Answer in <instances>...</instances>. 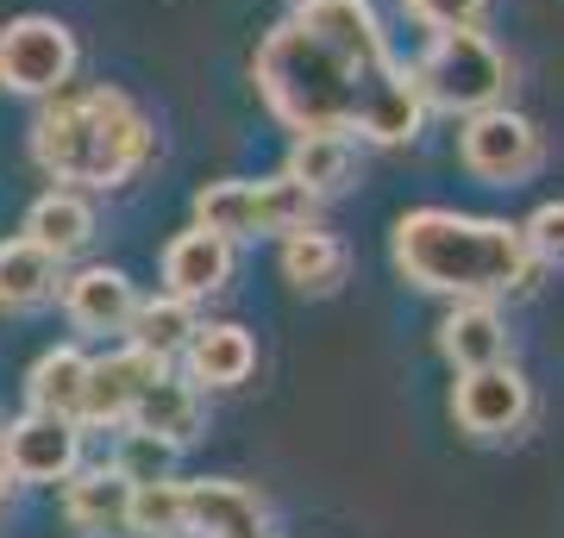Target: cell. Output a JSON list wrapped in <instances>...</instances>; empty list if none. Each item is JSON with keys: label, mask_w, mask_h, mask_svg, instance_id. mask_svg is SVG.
<instances>
[{"label": "cell", "mask_w": 564, "mask_h": 538, "mask_svg": "<svg viewBox=\"0 0 564 538\" xmlns=\"http://www.w3.org/2000/svg\"><path fill=\"white\" fill-rule=\"evenodd\" d=\"M251 81L289 132L414 144L426 125L414 76L389 57L370 0H295V13L258 44Z\"/></svg>", "instance_id": "1"}, {"label": "cell", "mask_w": 564, "mask_h": 538, "mask_svg": "<svg viewBox=\"0 0 564 538\" xmlns=\"http://www.w3.org/2000/svg\"><path fill=\"white\" fill-rule=\"evenodd\" d=\"M389 257L421 295L445 300H496L533 295L545 263L527 251L521 226L484 220V213H452V207H414L389 232Z\"/></svg>", "instance_id": "2"}, {"label": "cell", "mask_w": 564, "mask_h": 538, "mask_svg": "<svg viewBox=\"0 0 564 538\" xmlns=\"http://www.w3.org/2000/svg\"><path fill=\"white\" fill-rule=\"evenodd\" d=\"M158 157V125L126 88L88 81V88H57L39 100L32 120V163L51 182L69 188H126L144 163Z\"/></svg>", "instance_id": "3"}, {"label": "cell", "mask_w": 564, "mask_h": 538, "mask_svg": "<svg viewBox=\"0 0 564 538\" xmlns=\"http://www.w3.org/2000/svg\"><path fill=\"white\" fill-rule=\"evenodd\" d=\"M408 76H414V95H421L426 113H452V120L502 107L508 88H514V69H508L502 44L489 39L484 25H445V32H433Z\"/></svg>", "instance_id": "4"}, {"label": "cell", "mask_w": 564, "mask_h": 538, "mask_svg": "<svg viewBox=\"0 0 564 538\" xmlns=\"http://www.w3.org/2000/svg\"><path fill=\"white\" fill-rule=\"evenodd\" d=\"M321 220V200L307 195L295 176H226V182H207L195 195V226L220 232L226 244L239 239H289L302 226Z\"/></svg>", "instance_id": "5"}, {"label": "cell", "mask_w": 564, "mask_h": 538, "mask_svg": "<svg viewBox=\"0 0 564 538\" xmlns=\"http://www.w3.org/2000/svg\"><path fill=\"white\" fill-rule=\"evenodd\" d=\"M82 44L76 32L51 13H20V20L0 25V88L25 100H44L76 81Z\"/></svg>", "instance_id": "6"}, {"label": "cell", "mask_w": 564, "mask_h": 538, "mask_svg": "<svg viewBox=\"0 0 564 538\" xmlns=\"http://www.w3.org/2000/svg\"><path fill=\"white\" fill-rule=\"evenodd\" d=\"M458 163L477 182H489V188H514V182H527L545 163V139L527 113H514L502 100V107H484V113H464Z\"/></svg>", "instance_id": "7"}, {"label": "cell", "mask_w": 564, "mask_h": 538, "mask_svg": "<svg viewBox=\"0 0 564 538\" xmlns=\"http://www.w3.org/2000/svg\"><path fill=\"white\" fill-rule=\"evenodd\" d=\"M452 419H458L470 439H514L527 419H533V388L514 363H489V370H464L452 388Z\"/></svg>", "instance_id": "8"}, {"label": "cell", "mask_w": 564, "mask_h": 538, "mask_svg": "<svg viewBox=\"0 0 564 538\" xmlns=\"http://www.w3.org/2000/svg\"><path fill=\"white\" fill-rule=\"evenodd\" d=\"M76 458H82V426L69 414H32L13 419L0 432V463L13 482H63L76 476Z\"/></svg>", "instance_id": "9"}, {"label": "cell", "mask_w": 564, "mask_h": 538, "mask_svg": "<svg viewBox=\"0 0 564 538\" xmlns=\"http://www.w3.org/2000/svg\"><path fill=\"white\" fill-rule=\"evenodd\" d=\"M170 370L163 358L126 344V351H107V358H88V376H82V407L76 419H95V426H113V419L132 414V400L144 395V382Z\"/></svg>", "instance_id": "10"}, {"label": "cell", "mask_w": 564, "mask_h": 538, "mask_svg": "<svg viewBox=\"0 0 564 538\" xmlns=\"http://www.w3.org/2000/svg\"><path fill=\"white\" fill-rule=\"evenodd\" d=\"M182 532L270 538V519H263V501L239 482H182Z\"/></svg>", "instance_id": "11"}, {"label": "cell", "mask_w": 564, "mask_h": 538, "mask_svg": "<svg viewBox=\"0 0 564 538\" xmlns=\"http://www.w3.org/2000/svg\"><path fill=\"white\" fill-rule=\"evenodd\" d=\"M132 307H139V288H132V276L113 270V263L76 270V276L63 282V314H69L76 332H95V339L126 332V326H132Z\"/></svg>", "instance_id": "12"}, {"label": "cell", "mask_w": 564, "mask_h": 538, "mask_svg": "<svg viewBox=\"0 0 564 538\" xmlns=\"http://www.w3.org/2000/svg\"><path fill=\"white\" fill-rule=\"evenodd\" d=\"M226 282H232V244H226L220 232L188 226V232L170 239V251H163V288H170V295L207 300V295H220Z\"/></svg>", "instance_id": "13"}, {"label": "cell", "mask_w": 564, "mask_h": 538, "mask_svg": "<svg viewBox=\"0 0 564 538\" xmlns=\"http://www.w3.org/2000/svg\"><path fill=\"white\" fill-rule=\"evenodd\" d=\"M440 358L458 376L508 363V319L496 314V300H452V314L440 319Z\"/></svg>", "instance_id": "14"}, {"label": "cell", "mask_w": 564, "mask_h": 538, "mask_svg": "<svg viewBox=\"0 0 564 538\" xmlns=\"http://www.w3.org/2000/svg\"><path fill=\"white\" fill-rule=\"evenodd\" d=\"M63 519L76 526L82 538H113L126 532V507H132V476L101 463V470H82V476H63Z\"/></svg>", "instance_id": "15"}, {"label": "cell", "mask_w": 564, "mask_h": 538, "mask_svg": "<svg viewBox=\"0 0 564 538\" xmlns=\"http://www.w3.org/2000/svg\"><path fill=\"white\" fill-rule=\"evenodd\" d=\"M132 426L139 432H151V439H163V444H195L202 439V388L188 376H170V370H158V376L144 382V395L132 400Z\"/></svg>", "instance_id": "16"}, {"label": "cell", "mask_w": 564, "mask_h": 538, "mask_svg": "<svg viewBox=\"0 0 564 538\" xmlns=\"http://www.w3.org/2000/svg\"><path fill=\"white\" fill-rule=\"evenodd\" d=\"M182 363L195 388H239L258 370V344L245 326H195V339L182 344Z\"/></svg>", "instance_id": "17"}, {"label": "cell", "mask_w": 564, "mask_h": 538, "mask_svg": "<svg viewBox=\"0 0 564 538\" xmlns=\"http://www.w3.org/2000/svg\"><path fill=\"white\" fill-rule=\"evenodd\" d=\"M20 239L44 244L57 263H69V257H82V251L95 244V207L82 200V188H51V195L32 200Z\"/></svg>", "instance_id": "18"}, {"label": "cell", "mask_w": 564, "mask_h": 538, "mask_svg": "<svg viewBox=\"0 0 564 538\" xmlns=\"http://www.w3.org/2000/svg\"><path fill=\"white\" fill-rule=\"evenodd\" d=\"M282 176H295L314 200L345 195V188L358 182V139H339V132H295Z\"/></svg>", "instance_id": "19"}, {"label": "cell", "mask_w": 564, "mask_h": 538, "mask_svg": "<svg viewBox=\"0 0 564 538\" xmlns=\"http://www.w3.org/2000/svg\"><path fill=\"white\" fill-rule=\"evenodd\" d=\"M345 270H351V251L333 232H321V226H302V232L282 239V276L302 295H339Z\"/></svg>", "instance_id": "20"}, {"label": "cell", "mask_w": 564, "mask_h": 538, "mask_svg": "<svg viewBox=\"0 0 564 538\" xmlns=\"http://www.w3.org/2000/svg\"><path fill=\"white\" fill-rule=\"evenodd\" d=\"M57 282H63V263L44 244H32V239L0 244V307H13V314L44 307V300L57 295Z\"/></svg>", "instance_id": "21"}, {"label": "cell", "mask_w": 564, "mask_h": 538, "mask_svg": "<svg viewBox=\"0 0 564 538\" xmlns=\"http://www.w3.org/2000/svg\"><path fill=\"white\" fill-rule=\"evenodd\" d=\"M195 300L182 295H158V300H139L132 307V326H126V339L139 344V351H151V358H182V344L195 339Z\"/></svg>", "instance_id": "22"}, {"label": "cell", "mask_w": 564, "mask_h": 538, "mask_svg": "<svg viewBox=\"0 0 564 538\" xmlns=\"http://www.w3.org/2000/svg\"><path fill=\"white\" fill-rule=\"evenodd\" d=\"M82 376H88V358H82L76 344H57V351H44V358L32 363V376H25V400H32L39 414H69V419H76Z\"/></svg>", "instance_id": "23"}, {"label": "cell", "mask_w": 564, "mask_h": 538, "mask_svg": "<svg viewBox=\"0 0 564 538\" xmlns=\"http://www.w3.org/2000/svg\"><path fill=\"white\" fill-rule=\"evenodd\" d=\"M126 532L139 538H176L182 532V482H132V507H126Z\"/></svg>", "instance_id": "24"}, {"label": "cell", "mask_w": 564, "mask_h": 538, "mask_svg": "<svg viewBox=\"0 0 564 538\" xmlns=\"http://www.w3.org/2000/svg\"><path fill=\"white\" fill-rule=\"evenodd\" d=\"M170 458H176V444H163V439H151V432H139V426H132L113 470H126L132 482H158V476H170Z\"/></svg>", "instance_id": "25"}, {"label": "cell", "mask_w": 564, "mask_h": 538, "mask_svg": "<svg viewBox=\"0 0 564 538\" xmlns=\"http://www.w3.org/2000/svg\"><path fill=\"white\" fill-rule=\"evenodd\" d=\"M527 251L545 263V270H564V200H545V207H533V220L521 226Z\"/></svg>", "instance_id": "26"}, {"label": "cell", "mask_w": 564, "mask_h": 538, "mask_svg": "<svg viewBox=\"0 0 564 538\" xmlns=\"http://www.w3.org/2000/svg\"><path fill=\"white\" fill-rule=\"evenodd\" d=\"M408 20H421L426 32H445V25H484L489 0H402Z\"/></svg>", "instance_id": "27"}, {"label": "cell", "mask_w": 564, "mask_h": 538, "mask_svg": "<svg viewBox=\"0 0 564 538\" xmlns=\"http://www.w3.org/2000/svg\"><path fill=\"white\" fill-rule=\"evenodd\" d=\"M7 488H13V476H7V463H0V501H7Z\"/></svg>", "instance_id": "28"}]
</instances>
